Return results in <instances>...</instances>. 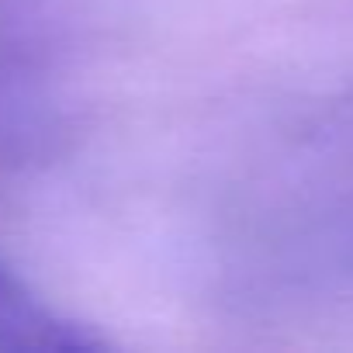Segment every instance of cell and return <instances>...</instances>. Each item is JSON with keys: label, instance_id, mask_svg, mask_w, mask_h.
Returning <instances> with one entry per match:
<instances>
[{"label": "cell", "instance_id": "obj_1", "mask_svg": "<svg viewBox=\"0 0 353 353\" xmlns=\"http://www.w3.org/2000/svg\"><path fill=\"white\" fill-rule=\"evenodd\" d=\"M108 339L59 315L0 263V353H90Z\"/></svg>", "mask_w": 353, "mask_h": 353}]
</instances>
